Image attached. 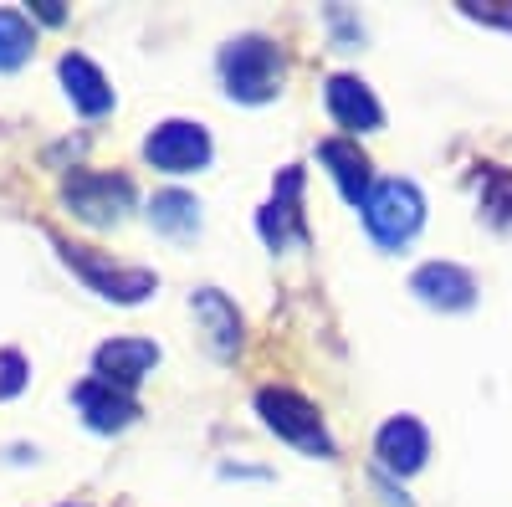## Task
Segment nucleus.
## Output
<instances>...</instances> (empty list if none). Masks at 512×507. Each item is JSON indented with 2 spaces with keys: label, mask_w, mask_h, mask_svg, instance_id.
I'll list each match as a JSON object with an SVG mask.
<instances>
[{
  "label": "nucleus",
  "mask_w": 512,
  "mask_h": 507,
  "mask_svg": "<svg viewBox=\"0 0 512 507\" xmlns=\"http://www.w3.org/2000/svg\"><path fill=\"white\" fill-rule=\"evenodd\" d=\"M256 415H262V426L272 436H282L287 446L297 451H308V456H333V436L323 426V415L308 395H297L287 385H267V390H256Z\"/></svg>",
  "instance_id": "f257e3e1"
},
{
  "label": "nucleus",
  "mask_w": 512,
  "mask_h": 507,
  "mask_svg": "<svg viewBox=\"0 0 512 507\" xmlns=\"http://www.w3.org/2000/svg\"><path fill=\"white\" fill-rule=\"evenodd\" d=\"M221 77H226V93L236 103H267L282 93L287 62L267 36H236L221 52Z\"/></svg>",
  "instance_id": "f03ea898"
},
{
  "label": "nucleus",
  "mask_w": 512,
  "mask_h": 507,
  "mask_svg": "<svg viewBox=\"0 0 512 507\" xmlns=\"http://www.w3.org/2000/svg\"><path fill=\"white\" fill-rule=\"evenodd\" d=\"M52 246L62 251V262H67L82 282H88L98 298H108V303L134 308V303H144L149 292L159 287V277H154L149 267H123V262L103 257L98 246H77V241H62V236H52Z\"/></svg>",
  "instance_id": "7ed1b4c3"
},
{
  "label": "nucleus",
  "mask_w": 512,
  "mask_h": 507,
  "mask_svg": "<svg viewBox=\"0 0 512 507\" xmlns=\"http://www.w3.org/2000/svg\"><path fill=\"white\" fill-rule=\"evenodd\" d=\"M62 205L88 226H118L134 210V180L103 175V169H72L62 180Z\"/></svg>",
  "instance_id": "20e7f679"
},
{
  "label": "nucleus",
  "mask_w": 512,
  "mask_h": 507,
  "mask_svg": "<svg viewBox=\"0 0 512 507\" xmlns=\"http://www.w3.org/2000/svg\"><path fill=\"white\" fill-rule=\"evenodd\" d=\"M364 226L379 246H405L415 241V231L425 226V200L410 180H379L364 200Z\"/></svg>",
  "instance_id": "39448f33"
},
{
  "label": "nucleus",
  "mask_w": 512,
  "mask_h": 507,
  "mask_svg": "<svg viewBox=\"0 0 512 507\" xmlns=\"http://www.w3.org/2000/svg\"><path fill=\"white\" fill-rule=\"evenodd\" d=\"M210 154L216 149H210L205 123H190V118H169L144 139V159L164 169V175H195V169L210 164Z\"/></svg>",
  "instance_id": "423d86ee"
},
{
  "label": "nucleus",
  "mask_w": 512,
  "mask_h": 507,
  "mask_svg": "<svg viewBox=\"0 0 512 507\" xmlns=\"http://www.w3.org/2000/svg\"><path fill=\"white\" fill-rule=\"evenodd\" d=\"M374 456H379V472L410 477V472L425 467V456H431V436H425V426L415 415H395V420H384V426H379Z\"/></svg>",
  "instance_id": "0eeeda50"
},
{
  "label": "nucleus",
  "mask_w": 512,
  "mask_h": 507,
  "mask_svg": "<svg viewBox=\"0 0 512 507\" xmlns=\"http://www.w3.org/2000/svg\"><path fill=\"white\" fill-rule=\"evenodd\" d=\"M262 236H267V246L272 251H282V246H292V241H308V221H303V169L297 164H287L282 169V180H277V195H272V205L262 210Z\"/></svg>",
  "instance_id": "6e6552de"
},
{
  "label": "nucleus",
  "mask_w": 512,
  "mask_h": 507,
  "mask_svg": "<svg viewBox=\"0 0 512 507\" xmlns=\"http://www.w3.org/2000/svg\"><path fill=\"white\" fill-rule=\"evenodd\" d=\"M72 405L82 410V420H88L93 431H103V436H113V431H128L139 420V400L128 395V390H118V385H108V379H82V385L72 390Z\"/></svg>",
  "instance_id": "1a4fd4ad"
},
{
  "label": "nucleus",
  "mask_w": 512,
  "mask_h": 507,
  "mask_svg": "<svg viewBox=\"0 0 512 507\" xmlns=\"http://www.w3.org/2000/svg\"><path fill=\"white\" fill-rule=\"evenodd\" d=\"M328 113H333L338 129H349L354 139L359 134H374L379 123H384V108H379L374 88H369L364 77H354V72H333L328 77Z\"/></svg>",
  "instance_id": "9d476101"
},
{
  "label": "nucleus",
  "mask_w": 512,
  "mask_h": 507,
  "mask_svg": "<svg viewBox=\"0 0 512 507\" xmlns=\"http://www.w3.org/2000/svg\"><path fill=\"white\" fill-rule=\"evenodd\" d=\"M154 364H159V344H149V338H108V344L98 349V359H93V374L134 395Z\"/></svg>",
  "instance_id": "9b49d317"
},
{
  "label": "nucleus",
  "mask_w": 512,
  "mask_h": 507,
  "mask_svg": "<svg viewBox=\"0 0 512 507\" xmlns=\"http://www.w3.org/2000/svg\"><path fill=\"white\" fill-rule=\"evenodd\" d=\"M410 292H420V303H431L441 313H461V308H472L477 282H472V272L456 267V262H425L410 277Z\"/></svg>",
  "instance_id": "f8f14e48"
},
{
  "label": "nucleus",
  "mask_w": 512,
  "mask_h": 507,
  "mask_svg": "<svg viewBox=\"0 0 512 507\" xmlns=\"http://www.w3.org/2000/svg\"><path fill=\"white\" fill-rule=\"evenodd\" d=\"M57 72H62V88H67V98H72V108H77L82 118L113 113V88H108V77H103V67H98L93 57L67 52V57L57 62Z\"/></svg>",
  "instance_id": "ddd939ff"
},
{
  "label": "nucleus",
  "mask_w": 512,
  "mask_h": 507,
  "mask_svg": "<svg viewBox=\"0 0 512 507\" xmlns=\"http://www.w3.org/2000/svg\"><path fill=\"white\" fill-rule=\"evenodd\" d=\"M318 159L328 164V175L338 185V195H344L349 205H364L369 190H374V175H369V154L359 149V139H323L318 144Z\"/></svg>",
  "instance_id": "4468645a"
},
{
  "label": "nucleus",
  "mask_w": 512,
  "mask_h": 507,
  "mask_svg": "<svg viewBox=\"0 0 512 507\" xmlns=\"http://www.w3.org/2000/svg\"><path fill=\"white\" fill-rule=\"evenodd\" d=\"M190 308H195V323L205 328L210 354H216V359H231V354L241 349V313H236V303L221 298L216 287H200L195 298H190Z\"/></svg>",
  "instance_id": "2eb2a0df"
},
{
  "label": "nucleus",
  "mask_w": 512,
  "mask_h": 507,
  "mask_svg": "<svg viewBox=\"0 0 512 507\" xmlns=\"http://www.w3.org/2000/svg\"><path fill=\"white\" fill-rule=\"evenodd\" d=\"M149 221H154V231L185 241V236L200 231V200L185 195V190H159L154 205H149Z\"/></svg>",
  "instance_id": "dca6fc26"
},
{
  "label": "nucleus",
  "mask_w": 512,
  "mask_h": 507,
  "mask_svg": "<svg viewBox=\"0 0 512 507\" xmlns=\"http://www.w3.org/2000/svg\"><path fill=\"white\" fill-rule=\"evenodd\" d=\"M477 195H482V216L502 231H512V169L502 164H477Z\"/></svg>",
  "instance_id": "f3484780"
},
{
  "label": "nucleus",
  "mask_w": 512,
  "mask_h": 507,
  "mask_svg": "<svg viewBox=\"0 0 512 507\" xmlns=\"http://www.w3.org/2000/svg\"><path fill=\"white\" fill-rule=\"evenodd\" d=\"M31 47H36L31 16H21V11H0V72H16V67H26Z\"/></svg>",
  "instance_id": "a211bd4d"
},
{
  "label": "nucleus",
  "mask_w": 512,
  "mask_h": 507,
  "mask_svg": "<svg viewBox=\"0 0 512 507\" xmlns=\"http://www.w3.org/2000/svg\"><path fill=\"white\" fill-rule=\"evenodd\" d=\"M31 379V364L21 349H0V400H16Z\"/></svg>",
  "instance_id": "6ab92c4d"
},
{
  "label": "nucleus",
  "mask_w": 512,
  "mask_h": 507,
  "mask_svg": "<svg viewBox=\"0 0 512 507\" xmlns=\"http://www.w3.org/2000/svg\"><path fill=\"white\" fill-rule=\"evenodd\" d=\"M461 16H472V21H482V26H507V31H512V6H472V0H466Z\"/></svg>",
  "instance_id": "aec40b11"
},
{
  "label": "nucleus",
  "mask_w": 512,
  "mask_h": 507,
  "mask_svg": "<svg viewBox=\"0 0 512 507\" xmlns=\"http://www.w3.org/2000/svg\"><path fill=\"white\" fill-rule=\"evenodd\" d=\"M31 16H36V21H47V26H62V21H67V11L57 6V0H36Z\"/></svg>",
  "instance_id": "412c9836"
},
{
  "label": "nucleus",
  "mask_w": 512,
  "mask_h": 507,
  "mask_svg": "<svg viewBox=\"0 0 512 507\" xmlns=\"http://www.w3.org/2000/svg\"><path fill=\"white\" fill-rule=\"evenodd\" d=\"M67 507H82V502H67Z\"/></svg>",
  "instance_id": "4be33fe9"
}]
</instances>
